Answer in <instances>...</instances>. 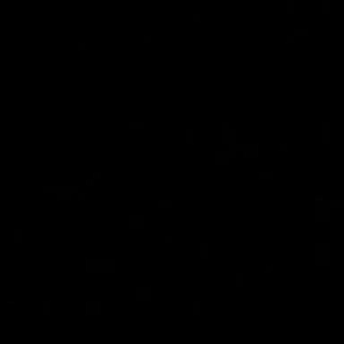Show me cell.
Masks as SVG:
<instances>
[{"instance_id":"obj_1","label":"cell","mask_w":344,"mask_h":344,"mask_svg":"<svg viewBox=\"0 0 344 344\" xmlns=\"http://www.w3.org/2000/svg\"><path fill=\"white\" fill-rule=\"evenodd\" d=\"M97 310H99V303H90V305H88V312H90V314H95Z\"/></svg>"},{"instance_id":"obj_2","label":"cell","mask_w":344,"mask_h":344,"mask_svg":"<svg viewBox=\"0 0 344 344\" xmlns=\"http://www.w3.org/2000/svg\"><path fill=\"white\" fill-rule=\"evenodd\" d=\"M138 297H142V289H138ZM143 297H149V289H145V290H143Z\"/></svg>"},{"instance_id":"obj_3","label":"cell","mask_w":344,"mask_h":344,"mask_svg":"<svg viewBox=\"0 0 344 344\" xmlns=\"http://www.w3.org/2000/svg\"><path fill=\"white\" fill-rule=\"evenodd\" d=\"M195 315H199V312H201V303H199V301H195Z\"/></svg>"},{"instance_id":"obj_4","label":"cell","mask_w":344,"mask_h":344,"mask_svg":"<svg viewBox=\"0 0 344 344\" xmlns=\"http://www.w3.org/2000/svg\"><path fill=\"white\" fill-rule=\"evenodd\" d=\"M43 310H45V314H49V303H45V305H43Z\"/></svg>"}]
</instances>
